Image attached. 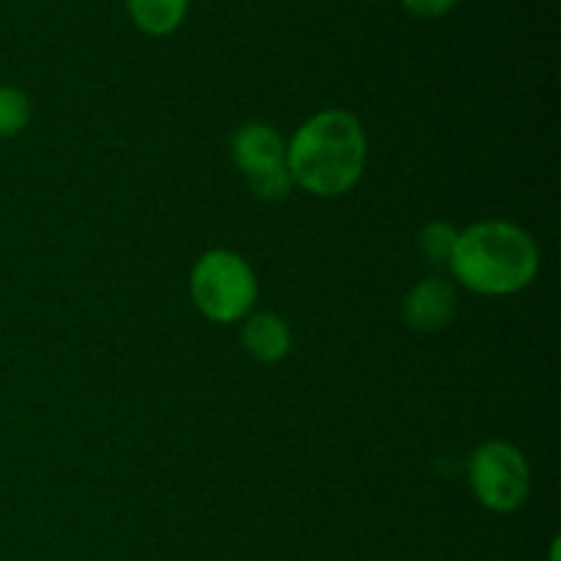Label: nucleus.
Listing matches in <instances>:
<instances>
[{
	"instance_id": "nucleus-1",
	"label": "nucleus",
	"mask_w": 561,
	"mask_h": 561,
	"mask_svg": "<svg viewBox=\"0 0 561 561\" xmlns=\"http://www.w3.org/2000/svg\"><path fill=\"white\" fill-rule=\"evenodd\" d=\"M294 184L316 197H340L359 184L367 164V137L348 110H321L285 142Z\"/></svg>"
},
{
	"instance_id": "nucleus-2",
	"label": "nucleus",
	"mask_w": 561,
	"mask_h": 561,
	"mask_svg": "<svg viewBox=\"0 0 561 561\" xmlns=\"http://www.w3.org/2000/svg\"><path fill=\"white\" fill-rule=\"evenodd\" d=\"M449 272L463 288L482 296H510L529 288L540 272V247L524 228L485 219L458 230Z\"/></svg>"
},
{
	"instance_id": "nucleus-3",
	"label": "nucleus",
	"mask_w": 561,
	"mask_h": 561,
	"mask_svg": "<svg viewBox=\"0 0 561 561\" xmlns=\"http://www.w3.org/2000/svg\"><path fill=\"white\" fill-rule=\"evenodd\" d=\"M190 294L208 321L236 323L252 312L257 299V279L239 252L211 250L203 252L192 266Z\"/></svg>"
},
{
	"instance_id": "nucleus-4",
	"label": "nucleus",
	"mask_w": 561,
	"mask_h": 561,
	"mask_svg": "<svg viewBox=\"0 0 561 561\" xmlns=\"http://www.w3.org/2000/svg\"><path fill=\"white\" fill-rule=\"evenodd\" d=\"M469 488L491 513H515L531 491V469L526 455L510 442H485L469 455Z\"/></svg>"
},
{
	"instance_id": "nucleus-5",
	"label": "nucleus",
	"mask_w": 561,
	"mask_h": 561,
	"mask_svg": "<svg viewBox=\"0 0 561 561\" xmlns=\"http://www.w3.org/2000/svg\"><path fill=\"white\" fill-rule=\"evenodd\" d=\"M236 168L261 201H285L294 186L285 157V140L268 124H244L230 137Z\"/></svg>"
},
{
	"instance_id": "nucleus-6",
	"label": "nucleus",
	"mask_w": 561,
	"mask_h": 561,
	"mask_svg": "<svg viewBox=\"0 0 561 561\" xmlns=\"http://www.w3.org/2000/svg\"><path fill=\"white\" fill-rule=\"evenodd\" d=\"M458 310V290L442 277H425L405 294L403 321L411 332L436 334L447 327Z\"/></svg>"
},
{
	"instance_id": "nucleus-7",
	"label": "nucleus",
	"mask_w": 561,
	"mask_h": 561,
	"mask_svg": "<svg viewBox=\"0 0 561 561\" xmlns=\"http://www.w3.org/2000/svg\"><path fill=\"white\" fill-rule=\"evenodd\" d=\"M294 343L290 327L274 312H255L244 321L241 329V345L247 354L263 365H274V362L285 359Z\"/></svg>"
},
{
	"instance_id": "nucleus-8",
	"label": "nucleus",
	"mask_w": 561,
	"mask_h": 561,
	"mask_svg": "<svg viewBox=\"0 0 561 561\" xmlns=\"http://www.w3.org/2000/svg\"><path fill=\"white\" fill-rule=\"evenodd\" d=\"M126 11L137 31L162 38L184 25L190 0H126Z\"/></svg>"
},
{
	"instance_id": "nucleus-9",
	"label": "nucleus",
	"mask_w": 561,
	"mask_h": 561,
	"mask_svg": "<svg viewBox=\"0 0 561 561\" xmlns=\"http://www.w3.org/2000/svg\"><path fill=\"white\" fill-rule=\"evenodd\" d=\"M455 241H458V228H455V225L444 222V219L427 222L420 233V252L422 257H425L427 266L449 268Z\"/></svg>"
},
{
	"instance_id": "nucleus-10",
	"label": "nucleus",
	"mask_w": 561,
	"mask_h": 561,
	"mask_svg": "<svg viewBox=\"0 0 561 561\" xmlns=\"http://www.w3.org/2000/svg\"><path fill=\"white\" fill-rule=\"evenodd\" d=\"M31 99L22 88L0 85V140L16 137L31 124Z\"/></svg>"
},
{
	"instance_id": "nucleus-11",
	"label": "nucleus",
	"mask_w": 561,
	"mask_h": 561,
	"mask_svg": "<svg viewBox=\"0 0 561 561\" xmlns=\"http://www.w3.org/2000/svg\"><path fill=\"white\" fill-rule=\"evenodd\" d=\"M460 0H400L405 11L416 20H438V16L449 14Z\"/></svg>"
}]
</instances>
